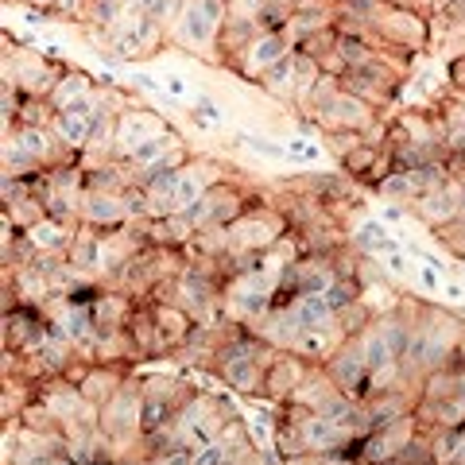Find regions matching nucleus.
<instances>
[{
    "label": "nucleus",
    "instance_id": "obj_1",
    "mask_svg": "<svg viewBox=\"0 0 465 465\" xmlns=\"http://www.w3.org/2000/svg\"><path fill=\"white\" fill-rule=\"evenodd\" d=\"M330 372H333V384L349 396H361L365 391L369 396V365H365V353L361 349H338V353H330Z\"/></svg>",
    "mask_w": 465,
    "mask_h": 465
},
{
    "label": "nucleus",
    "instance_id": "obj_2",
    "mask_svg": "<svg viewBox=\"0 0 465 465\" xmlns=\"http://www.w3.org/2000/svg\"><path fill=\"white\" fill-rule=\"evenodd\" d=\"M299 434H302V446L314 450V454H333V450H338L353 430H345L341 423H333V419H326L322 411H311L307 419H302Z\"/></svg>",
    "mask_w": 465,
    "mask_h": 465
},
{
    "label": "nucleus",
    "instance_id": "obj_3",
    "mask_svg": "<svg viewBox=\"0 0 465 465\" xmlns=\"http://www.w3.org/2000/svg\"><path fill=\"white\" fill-rule=\"evenodd\" d=\"M291 318H295L299 333H314V330H330L333 326V307L326 302V295H299L291 299Z\"/></svg>",
    "mask_w": 465,
    "mask_h": 465
},
{
    "label": "nucleus",
    "instance_id": "obj_4",
    "mask_svg": "<svg viewBox=\"0 0 465 465\" xmlns=\"http://www.w3.org/2000/svg\"><path fill=\"white\" fill-rule=\"evenodd\" d=\"M163 133V124L155 121L152 113H124L121 116V124H116V140H121V148L133 155L143 140H152V136H159Z\"/></svg>",
    "mask_w": 465,
    "mask_h": 465
},
{
    "label": "nucleus",
    "instance_id": "obj_5",
    "mask_svg": "<svg viewBox=\"0 0 465 465\" xmlns=\"http://www.w3.org/2000/svg\"><path fill=\"white\" fill-rule=\"evenodd\" d=\"M82 210H85V222H94V225H116L128 217L124 194H90Z\"/></svg>",
    "mask_w": 465,
    "mask_h": 465
},
{
    "label": "nucleus",
    "instance_id": "obj_6",
    "mask_svg": "<svg viewBox=\"0 0 465 465\" xmlns=\"http://www.w3.org/2000/svg\"><path fill=\"white\" fill-rule=\"evenodd\" d=\"M376 330L384 333V341H388V349H391V357H396L400 365H403V361H407V353H411V341H415L411 326H407L403 318H384V322L376 326Z\"/></svg>",
    "mask_w": 465,
    "mask_h": 465
},
{
    "label": "nucleus",
    "instance_id": "obj_7",
    "mask_svg": "<svg viewBox=\"0 0 465 465\" xmlns=\"http://www.w3.org/2000/svg\"><path fill=\"white\" fill-rule=\"evenodd\" d=\"M357 299H361V283L353 280V275H333V283L326 287V302L333 307V314H341L345 307H353Z\"/></svg>",
    "mask_w": 465,
    "mask_h": 465
},
{
    "label": "nucleus",
    "instance_id": "obj_8",
    "mask_svg": "<svg viewBox=\"0 0 465 465\" xmlns=\"http://www.w3.org/2000/svg\"><path fill=\"white\" fill-rule=\"evenodd\" d=\"M283 54H287V39H283L280 32H268L264 39L256 43V51H252V66H275Z\"/></svg>",
    "mask_w": 465,
    "mask_h": 465
},
{
    "label": "nucleus",
    "instance_id": "obj_9",
    "mask_svg": "<svg viewBox=\"0 0 465 465\" xmlns=\"http://www.w3.org/2000/svg\"><path fill=\"white\" fill-rule=\"evenodd\" d=\"M167 148H171V136L159 133V136H152V140H143L128 159H133V163H140V167H152V163H159V159H163Z\"/></svg>",
    "mask_w": 465,
    "mask_h": 465
},
{
    "label": "nucleus",
    "instance_id": "obj_10",
    "mask_svg": "<svg viewBox=\"0 0 465 465\" xmlns=\"http://www.w3.org/2000/svg\"><path fill=\"white\" fill-rule=\"evenodd\" d=\"M381 194L384 198H415V183H411V174L407 171H396V174H388V179L381 183Z\"/></svg>",
    "mask_w": 465,
    "mask_h": 465
},
{
    "label": "nucleus",
    "instance_id": "obj_11",
    "mask_svg": "<svg viewBox=\"0 0 465 465\" xmlns=\"http://www.w3.org/2000/svg\"><path fill=\"white\" fill-rule=\"evenodd\" d=\"M361 249H365V252H391V241L384 237V225L381 222H369L365 229H361Z\"/></svg>",
    "mask_w": 465,
    "mask_h": 465
},
{
    "label": "nucleus",
    "instance_id": "obj_12",
    "mask_svg": "<svg viewBox=\"0 0 465 465\" xmlns=\"http://www.w3.org/2000/svg\"><path fill=\"white\" fill-rule=\"evenodd\" d=\"M27 237H32V244H43V249H63L66 232L58 229L54 222H43V225H35V229H27Z\"/></svg>",
    "mask_w": 465,
    "mask_h": 465
},
{
    "label": "nucleus",
    "instance_id": "obj_13",
    "mask_svg": "<svg viewBox=\"0 0 465 465\" xmlns=\"http://www.w3.org/2000/svg\"><path fill=\"white\" fill-rule=\"evenodd\" d=\"M16 148H24L27 155H35V159H43V155H47V136H43V128L27 124L20 133V140H16Z\"/></svg>",
    "mask_w": 465,
    "mask_h": 465
},
{
    "label": "nucleus",
    "instance_id": "obj_14",
    "mask_svg": "<svg viewBox=\"0 0 465 465\" xmlns=\"http://www.w3.org/2000/svg\"><path fill=\"white\" fill-rule=\"evenodd\" d=\"M291 66H295V54H283L275 66H268V78H264L268 90H280V85L291 82Z\"/></svg>",
    "mask_w": 465,
    "mask_h": 465
},
{
    "label": "nucleus",
    "instance_id": "obj_15",
    "mask_svg": "<svg viewBox=\"0 0 465 465\" xmlns=\"http://www.w3.org/2000/svg\"><path fill=\"white\" fill-rule=\"evenodd\" d=\"M291 155H302V159H314L318 152L311 148V143H302V140H295V143H291Z\"/></svg>",
    "mask_w": 465,
    "mask_h": 465
},
{
    "label": "nucleus",
    "instance_id": "obj_16",
    "mask_svg": "<svg viewBox=\"0 0 465 465\" xmlns=\"http://www.w3.org/2000/svg\"><path fill=\"white\" fill-rule=\"evenodd\" d=\"M388 268H391V272H403V256L391 252V256H388Z\"/></svg>",
    "mask_w": 465,
    "mask_h": 465
},
{
    "label": "nucleus",
    "instance_id": "obj_17",
    "mask_svg": "<svg viewBox=\"0 0 465 465\" xmlns=\"http://www.w3.org/2000/svg\"><path fill=\"white\" fill-rule=\"evenodd\" d=\"M54 465H78V461H70V458H63V461H54Z\"/></svg>",
    "mask_w": 465,
    "mask_h": 465
},
{
    "label": "nucleus",
    "instance_id": "obj_18",
    "mask_svg": "<svg viewBox=\"0 0 465 465\" xmlns=\"http://www.w3.org/2000/svg\"><path fill=\"white\" fill-rule=\"evenodd\" d=\"M450 465H465V461H450Z\"/></svg>",
    "mask_w": 465,
    "mask_h": 465
}]
</instances>
